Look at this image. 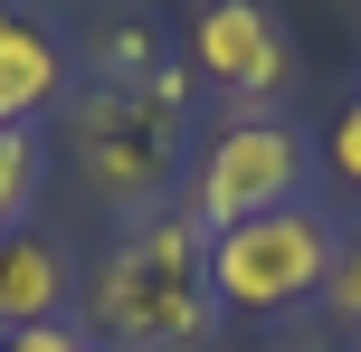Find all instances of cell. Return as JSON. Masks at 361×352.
I'll list each match as a JSON object with an SVG mask.
<instances>
[{"label":"cell","instance_id":"obj_1","mask_svg":"<svg viewBox=\"0 0 361 352\" xmlns=\"http://www.w3.org/2000/svg\"><path fill=\"white\" fill-rule=\"evenodd\" d=\"M219 324V286H209V229L190 210H152L105 248V267L86 277V343L105 352H162L200 343Z\"/></svg>","mask_w":361,"mask_h":352},{"label":"cell","instance_id":"obj_2","mask_svg":"<svg viewBox=\"0 0 361 352\" xmlns=\"http://www.w3.org/2000/svg\"><path fill=\"white\" fill-rule=\"evenodd\" d=\"M333 248L343 238H333L305 200H286V210H267V219H238V229L209 238V286H219V305H238V315H286V305L324 296Z\"/></svg>","mask_w":361,"mask_h":352},{"label":"cell","instance_id":"obj_3","mask_svg":"<svg viewBox=\"0 0 361 352\" xmlns=\"http://www.w3.org/2000/svg\"><path fill=\"white\" fill-rule=\"evenodd\" d=\"M171 114H180V67H162L143 95H124V76H105L95 95H76L67 143H76V162H86V181L114 190V200H152L162 171H171V143H180Z\"/></svg>","mask_w":361,"mask_h":352},{"label":"cell","instance_id":"obj_4","mask_svg":"<svg viewBox=\"0 0 361 352\" xmlns=\"http://www.w3.org/2000/svg\"><path fill=\"white\" fill-rule=\"evenodd\" d=\"M295 190H305V133L276 124V114H238V124H219V143L200 152L190 171V219L209 229H238V219H267V210H286Z\"/></svg>","mask_w":361,"mask_h":352},{"label":"cell","instance_id":"obj_5","mask_svg":"<svg viewBox=\"0 0 361 352\" xmlns=\"http://www.w3.org/2000/svg\"><path fill=\"white\" fill-rule=\"evenodd\" d=\"M190 67L209 76V86H228L238 105L257 114V95H276L295 76V38L286 19L267 10V0H200L190 19Z\"/></svg>","mask_w":361,"mask_h":352},{"label":"cell","instance_id":"obj_6","mask_svg":"<svg viewBox=\"0 0 361 352\" xmlns=\"http://www.w3.org/2000/svg\"><path fill=\"white\" fill-rule=\"evenodd\" d=\"M86 296L76 257L48 229H0V334H29V324H67V305Z\"/></svg>","mask_w":361,"mask_h":352},{"label":"cell","instance_id":"obj_7","mask_svg":"<svg viewBox=\"0 0 361 352\" xmlns=\"http://www.w3.org/2000/svg\"><path fill=\"white\" fill-rule=\"evenodd\" d=\"M57 95H67V48H57L29 10L0 0V133H19L38 105H57Z\"/></svg>","mask_w":361,"mask_h":352},{"label":"cell","instance_id":"obj_8","mask_svg":"<svg viewBox=\"0 0 361 352\" xmlns=\"http://www.w3.org/2000/svg\"><path fill=\"white\" fill-rule=\"evenodd\" d=\"M324 305H333V324L343 334H361V229L343 248H333V277H324Z\"/></svg>","mask_w":361,"mask_h":352},{"label":"cell","instance_id":"obj_9","mask_svg":"<svg viewBox=\"0 0 361 352\" xmlns=\"http://www.w3.org/2000/svg\"><path fill=\"white\" fill-rule=\"evenodd\" d=\"M29 181H38L29 133H0V229H19V200H29Z\"/></svg>","mask_w":361,"mask_h":352},{"label":"cell","instance_id":"obj_10","mask_svg":"<svg viewBox=\"0 0 361 352\" xmlns=\"http://www.w3.org/2000/svg\"><path fill=\"white\" fill-rule=\"evenodd\" d=\"M324 162H333V171H343V181L361 190V95H352L343 114H333V143H324Z\"/></svg>","mask_w":361,"mask_h":352},{"label":"cell","instance_id":"obj_11","mask_svg":"<svg viewBox=\"0 0 361 352\" xmlns=\"http://www.w3.org/2000/svg\"><path fill=\"white\" fill-rule=\"evenodd\" d=\"M0 352H95L76 324H29V334H0Z\"/></svg>","mask_w":361,"mask_h":352}]
</instances>
